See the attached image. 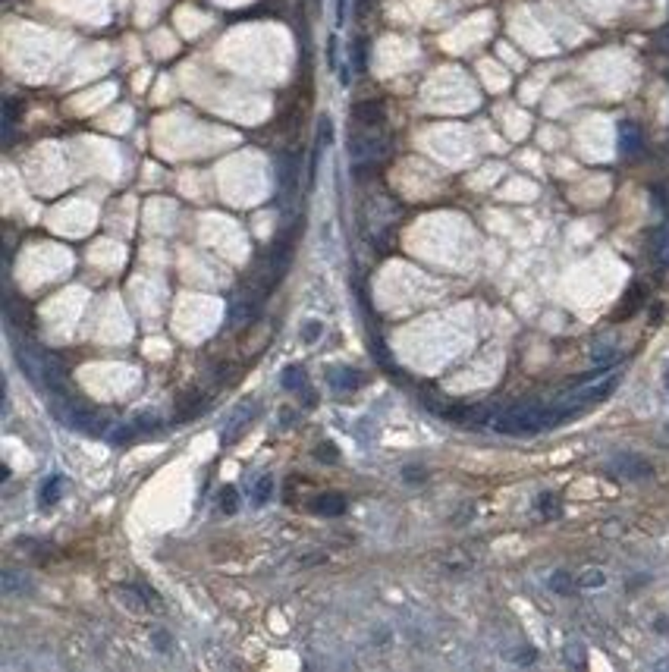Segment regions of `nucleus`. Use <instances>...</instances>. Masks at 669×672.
<instances>
[{
	"label": "nucleus",
	"instance_id": "1",
	"mask_svg": "<svg viewBox=\"0 0 669 672\" xmlns=\"http://www.w3.org/2000/svg\"><path fill=\"white\" fill-rule=\"evenodd\" d=\"M607 469L613 474H619V478H629V481H644L653 474V465L647 462L644 456H638V452H616V456H609Z\"/></svg>",
	"mask_w": 669,
	"mask_h": 672
},
{
	"label": "nucleus",
	"instance_id": "2",
	"mask_svg": "<svg viewBox=\"0 0 669 672\" xmlns=\"http://www.w3.org/2000/svg\"><path fill=\"white\" fill-rule=\"evenodd\" d=\"M120 600L126 606H133V610H151V606L157 610V606H161V600H157L154 590L142 588V584H123V588H120Z\"/></svg>",
	"mask_w": 669,
	"mask_h": 672
},
{
	"label": "nucleus",
	"instance_id": "3",
	"mask_svg": "<svg viewBox=\"0 0 669 672\" xmlns=\"http://www.w3.org/2000/svg\"><path fill=\"white\" fill-rule=\"evenodd\" d=\"M327 383H330L333 393H352L361 386V374L355 368H333L330 377H327Z\"/></svg>",
	"mask_w": 669,
	"mask_h": 672
},
{
	"label": "nucleus",
	"instance_id": "4",
	"mask_svg": "<svg viewBox=\"0 0 669 672\" xmlns=\"http://www.w3.org/2000/svg\"><path fill=\"white\" fill-rule=\"evenodd\" d=\"M311 513L327 515V518L343 515L346 513V500L339 493H321V496H315V503H311Z\"/></svg>",
	"mask_w": 669,
	"mask_h": 672
},
{
	"label": "nucleus",
	"instance_id": "5",
	"mask_svg": "<svg viewBox=\"0 0 669 672\" xmlns=\"http://www.w3.org/2000/svg\"><path fill=\"white\" fill-rule=\"evenodd\" d=\"M0 590H4L6 597H26L28 590H32V581H28L26 575L13 572V569H6V572L0 575Z\"/></svg>",
	"mask_w": 669,
	"mask_h": 672
},
{
	"label": "nucleus",
	"instance_id": "6",
	"mask_svg": "<svg viewBox=\"0 0 669 672\" xmlns=\"http://www.w3.org/2000/svg\"><path fill=\"white\" fill-rule=\"evenodd\" d=\"M644 305V286H631L629 292H625V298H622V305L613 311V320H625V318H631L638 308Z\"/></svg>",
	"mask_w": 669,
	"mask_h": 672
},
{
	"label": "nucleus",
	"instance_id": "7",
	"mask_svg": "<svg viewBox=\"0 0 669 672\" xmlns=\"http://www.w3.org/2000/svg\"><path fill=\"white\" fill-rule=\"evenodd\" d=\"M205 408V399H201V393L198 390H189L183 399H179V408H176V421H189V418H195V415Z\"/></svg>",
	"mask_w": 669,
	"mask_h": 672
},
{
	"label": "nucleus",
	"instance_id": "8",
	"mask_svg": "<svg viewBox=\"0 0 669 672\" xmlns=\"http://www.w3.org/2000/svg\"><path fill=\"white\" fill-rule=\"evenodd\" d=\"M60 491H63V478H60V474L47 478L45 484H41V506H54V503L60 500Z\"/></svg>",
	"mask_w": 669,
	"mask_h": 672
},
{
	"label": "nucleus",
	"instance_id": "9",
	"mask_svg": "<svg viewBox=\"0 0 669 672\" xmlns=\"http://www.w3.org/2000/svg\"><path fill=\"white\" fill-rule=\"evenodd\" d=\"M280 383L286 386V390H302V386L308 383V377H305V368H299V364H289V368L283 371Z\"/></svg>",
	"mask_w": 669,
	"mask_h": 672
},
{
	"label": "nucleus",
	"instance_id": "10",
	"mask_svg": "<svg viewBox=\"0 0 669 672\" xmlns=\"http://www.w3.org/2000/svg\"><path fill=\"white\" fill-rule=\"evenodd\" d=\"M271 493H274V478H271V474H261V478L254 481V487H252L254 506H264V503L271 500Z\"/></svg>",
	"mask_w": 669,
	"mask_h": 672
},
{
	"label": "nucleus",
	"instance_id": "11",
	"mask_svg": "<svg viewBox=\"0 0 669 672\" xmlns=\"http://www.w3.org/2000/svg\"><path fill=\"white\" fill-rule=\"evenodd\" d=\"M638 142H641V138H638V129L631 126V123H622V126H619V145H622L625 155L638 151Z\"/></svg>",
	"mask_w": 669,
	"mask_h": 672
},
{
	"label": "nucleus",
	"instance_id": "12",
	"mask_svg": "<svg viewBox=\"0 0 669 672\" xmlns=\"http://www.w3.org/2000/svg\"><path fill=\"white\" fill-rule=\"evenodd\" d=\"M537 513H541L544 518H556L563 509H559V500H556V493H541L537 496Z\"/></svg>",
	"mask_w": 669,
	"mask_h": 672
},
{
	"label": "nucleus",
	"instance_id": "13",
	"mask_svg": "<svg viewBox=\"0 0 669 672\" xmlns=\"http://www.w3.org/2000/svg\"><path fill=\"white\" fill-rule=\"evenodd\" d=\"M603 584H607V575H603L600 569H588V572L578 578V588H585V590H591V588H603Z\"/></svg>",
	"mask_w": 669,
	"mask_h": 672
},
{
	"label": "nucleus",
	"instance_id": "14",
	"mask_svg": "<svg viewBox=\"0 0 669 672\" xmlns=\"http://www.w3.org/2000/svg\"><path fill=\"white\" fill-rule=\"evenodd\" d=\"M653 258H657V264H660V267H666V270H669V230H666V233H660L657 245H653Z\"/></svg>",
	"mask_w": 669,
	"mask_h": 672
},
{
	"label": "nucleus",
	"instance_id": "15",
	"mask_svg": "<svg viewBox=\"0 0 669 672\" xmlns=\"http://www.w3.org/2000/svg\"><path fill=\"white\" fill-rule=\"evenodd\" d=\"M591 359H594V364H613L616 349L609 346V342H597V346L591 349Z\"/></svg>",
	"mask_w": 669,
	"mask_h": 672
},
{
	"label": "nucleus",
	"instance_id": "16",
	"mask_svg": "<svg viewBox=\"0 0 669 672\" xmlns=\"http://www.w3.org/2000/svg\"><path fill=\"white\" fill-rule=\"evenodd\" d=\"M249 415H252V408H239V412L236 415H232V427L230 430H223V440H232V437H236L239 434V430H242L245 427V418H249Z\"/></svg>",
	"mask_w": 669,
	"mask_h": 672
},
{
	"label": "nucleus",
	"instance_id": "17",
	"mask_svg": "<svg viewBox=\"0 0 669 672\" xmlns=\"http://www.w3.org/2000/svg\"><path fill=\"white\" fill-rule=\"evenodd\" d=\"M133 425H135V430H139V434H148V430H161V418H157V415H148V412H145V415H139V418L133 421Z\"/></svg>",
	"mask_w": 669,
	"mask_h": 672
},
{
	"label": "nucleus",
	"instance_id": "18",
	"mask_svg": "<svg viewBox=\"0 0 669 672\" xmlns=\"http://www.w3.org/2000/svg\"><path fill=\"white\" fill-rule=\"evenodd\" d=\"M220 509H223V513H236V509H239V500H236V491H232V487H223V491H220Z\"/></svg>",
	"mask_w": 669,
	"mask_h": 672
},
{
	"label": "nucleus",
	"instance_id": "19",
	"mask_svg": "<svg viewBox=\"0 0 669 672\" xmlns=\"http://www.w3.org/2000/svg\"><path fill=\"white\" fill-rule=\"evenodd\" d=\"M534 647H528V644H522V650H515V654H509V660L512 663H519V666H528V663H534Z\"/></svg>",
	"mask_w": 669,
	"mask_h": 672
},
{
	"label": "nucleus",
	"instance_id": "20",
	"mask_svg": "<svg viewBox=\"0 0 669 672\" xmlns=\"http://www.w3.org/2000/svg\"><path fill=\"white\" fill-rule=\"evenodd\" d=\"M315 459H317V462H337L339 452H337V447H333V443H321V447L315 449Z\"/></svg>",
	"mask_w": 669,
	"mask_h": 672
},
{
	"label": "nucleus",
	"instance_id": "21",
	"mask_svg": "<svg viewBox=\"0 0 669 672\" xmlns=\"http://www.w3.org/2000/svg\"><path fill=\"white\" fill-rule=\"evenodd\" d=\"M550 588H553L556 594H569V588H572V578H569V572H556L553 578H550Z\"/></svg>",
	"mask_w": 669,
	"mask_h": 672
},
{
	"label": "nucleus",
	"instance_id": "22",
	"mask_svg": "<svg viewBox=\"0 0 669 672\" xmlns=\"http://www.w3.org/2000/svg\"><path fill=\"white\" fill-rule=\"evenodd\" d=\"M403 478L412 481V484H421V481H427V471L421 469V465H405V469H403Z\"/></svg>",
	"mask_w": 669,
	"mask_h": 672
},
{
	"label": "nucleus",
	"instance_id": "23",
	"mask_svg": "<svg viewBox=\"0 0 669 672\" xmlns=\"http://www.w3.org/2000/svg\"><path fill=\"white\" fill-rule=\"evenodd\" d=\"M317 336H321V324H317V320H308V324L302 327V340L305 342H315Z\"/></svg>",
	"mask_w": 669,
	"mask_h": 672
},
{
	"label": "nucleus",
	"instance_id": "24",
	"mask_svg": "<svg viewBox=\"0 0 669 672\" xmlns=\"http://www.w3.org/2000/svg\"><path fill=\"white\" fill-rule=\"evenodd\" d=\"M151 638H154V644H157V650H161V654H167V650H170V634H167V632H161V628H157Z\"/></svg>",
	"mask_w": 669,
	"mask_h": 672
},
{
	"label": "nucleus",
	"instance_id": "25",
	"mask_svg": "<svg viewBox=\"0 0 669 672\" xmlns=\"http://www.w3.org/2000/svg\"><path fill=\"white\" fill-rule=\"evenodd\" d=\"M666 386H669V371H666Z\"/></svg>",
	"mask_w": 669,
	"mask_h": 672
}]
</instances>
